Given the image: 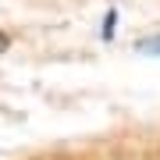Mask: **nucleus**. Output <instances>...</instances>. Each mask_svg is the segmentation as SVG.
Returning a JSON list of instances; mask_svg holds the SVG:
<instances>
[{"label":"nucleus","mask_w":160,"mask_h":160,"mask_svg":"<svg viewBox=\"0 0 160 160\" xmlns=\"http://www.w3.org/2000/svg\"><path fill=\"white\" fill-rule=\"evenodd\" d=\"M135 50H139V53H146V57H160V36H153V39H142Z\"/></svg>","instance_id":"1"},{"label":"nucleus","mask_w":160,"mask_h":160,"mask_svg":"<svg viewBox=\"0 0 160 160\" xmlns=\"http://www.w3.org/2000/svg\"><path fill=\"white\" fill-rule=\"evenodd\" d=\"M4 46H7V36H4V32H0V50H4Z\"/></svg>","instance_id":"2"}]
</instances>
